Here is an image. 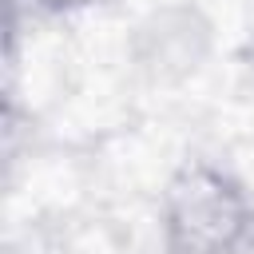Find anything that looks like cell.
<instances>
[{
	"label": "cell",
	"instance_id": "6da1fadb",
	"mask_svg": "<svg viewBox=\"0 0 254 254\" xmlns=\"http://www.w3.org/2000/svg\"><path fill=\"white\" fill-rule=\"evenodd\" d=\"M159 234L163 254H242L254 234V198L234 171L187 159L163 183Z\"/></svg>",
	"mask_w": 254,
	"mask_h": 254
},
{
	"label": "cell",
	"instance_id": "7a4b0ae2",
	"mask_svg": "<svg viewBox=\"0 0 254 254\" xmlns=\"http://www.w3.org/2000/svg\"><path fill=\"white\" fill-rule=\"evenodd\" d=\"M218 48L214 20L194 0H167L143 12L127 36L131 71L151 87H179L194 79Z\"/></svg>",
	"mask_w": 254,
	"mask_h": 254
},
{
	"label": "cell",
	"instance_id": "3957f363",
	"mask_svg": "<svg viewBox=\"0 0 254 254\" xmlns=\"http://www.w3.org/2000/svg\"><path fill=\"white\" fill-rule=\"evenodd\" d=\"M242 254H254V234H250V242L242 246Z\"/></svg>",
	"mask_w": 254,
	"mask_h": 254
}]
</instances>
